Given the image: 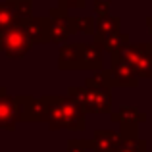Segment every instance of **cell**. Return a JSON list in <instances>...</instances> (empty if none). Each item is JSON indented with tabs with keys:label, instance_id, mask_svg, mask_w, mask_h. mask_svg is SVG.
Listing matches in <instances>:
<instances>
[{
	"label": "cell",
	"instance_id": "obj_14",
	"mask_svg": "<svg viewBox=\"0 0 152 152\" xmlns=\"http://www.w3.org/2000/svg\"><path fill=\"white\" fill-rule=\"evenodd\" d=\"M102 46L98 42H91L85 45L83 42V50H81V69H100L102 67Z\"/></svg>",
	"mask_w": 152,
	"mask_h": 152
},
{
	"label": "cell",
	"instance_id": "obj_18",
	"mask_svg": "<svg viewBox=\"0 0 152 152\" xmlns=\"http://www.w3.org/2000/svg\"><path fill=\"white\" fill-rule=\"evenodd\" d=\"M85 87H98V89H112L110 85V73L108 69H94L91 77L85 79Z\"/></svg>",
	"mask_w": 152,
	"mask_h": 152
},
{
	"label": "cell",
	"instance_id": "obj_2",
	"mask_svg": "<svg viewBox=\"0 0 152 152\" xmlns=\"http://www.w3.org/2000/svg\"><path fill=\"white\" fill-rule=\"evenodd\" d=\"M67 96L77 102L85 114H110L112 112V89L69 87Z\"/></svg>",
	"mask_w": 152,
	"mask_h": 152
},
{
	"label": "cell",
	"instance_id": "obj_20",
	"mask_svg": "<svg viewBox=\"0 0 152 152\" xmlns=\"http://www.w3.org/2000/svg\"><path fill=\"white\" fill-rule=\"evenodd\" d=\"M15 2V12H18L19 21L25 23L33 15V0H14Z\"/></svg>",
	"mask_w": 152,
	"mask_h": 152
},
{
	"label": "cell",
	"instance_id": "obj_23",
	"mask_svg": "<svg viewBox=\"0 0 152 152\" xmlns=\"http://www.w3.org/2000/svg\"><path fill=\"white\" fill-rule=\"evenodd\" d=\"M93 4H94V15L96 18L110 14V0H93Z\"/></svg>",
	"mask_w": 152,
	"mask_h": 152
},
{
	"label": "cell",
	"instance_id": "obj_6",
	"mask_svg": "<svg viewBox=\"0 0 152 152\" xmlns=\"http://www.w3.org/2000/svg\"><path fill=\"white\" fill-rule=\"evenodd\" d=\"M15 100H18L19 121H29V123L46 121V112H48L46 96H41V98H35V96H15Z\"/></svg>",
	"mask_w": 152,
	"mask_h": 152
},
{
	"label": "cell",
	"instance_id": "obj_7",
	"mask_svg": "<svg viewBox=\"0 0 152 152\" xmlns=\"http://www.w3.org/2000/svg\"><path fill=\"white\" fill-rule=\"evenodd\" d=\"M110 73V85L112 87H119V89H133L139 85V77L135 75L133 67L125 62V60L118 58L115 54H112V62L108 67Z\"/></svg>",
	"mask_w": 152,
	"mask_h": 152
},
{
	"label": "cell",
	"instance_id": "obj_4",
	"mask_svg": "<svg viewBox=\"0 0 152 152\" xmlns=\"http://www.w3.org/2000/svg\"><path fill=\"white\" fill-rule=\"evenodd\" d=\"M31 48H33V42L27 37L23 23H14L12 27L0 31V52L6 54L8 58H23Z\"/></svg>",
	"mask_w": 152,
	"mask_h": 152
},
{
	"label": "cell",
	"instance_id": "obj_1",
	"mask_svg": "<svg viewBox=\"0 0 152 152\" xmlns=\"http://www.w3.org/2000/svg\"><path fill=\"white\" fill-rule=\"evenodd\" d=\"M46 102H48L46 123L52 131H83L87 127V114L67 94L66 96H46Z\"/></svg>",
	"mask_w": 152,
	"mask_h": 152
},
{
	"label": "cell",
	"instance_id": "obj_10",
	"mask_svg": "<svg viewBox=\"0 0 152 152\" xmlns=\"http://www.w3.org/2000/svg\"><path fill=\"white\" fill-rule=\"evenodd\" d=\"M81 50L83 42H64L58 52V67L62 71L81 69Z\"/></svg>",
	"mask_w": 152,
	"mask_h": 152
},
{
	"label": "cell",
	"instance_id": "obj_21",
	"mask_svg": "<svg viewBox=\"0 0 152 152\" xmlns=\"http://www.w3.org/2000/svg\"><path fill=\"white\" fill-rule=\"evenodd\" d=\"M67 152H89V141L87 139H69Z\"/></svg>",
	"mask_w": 152,
	"mask_h": 152
},
{
	"label": "cell",
	"instance_id": "obj_13",
	"mask_svg": "<svg viewBox=\"0 0 152 152\" xmlns=\"http://www.w3.org/2000/svg\"><path fill=\"white\" fill-rule=\"evenodd\" d=\"M121 29V19L118 15H112V14H106V15H100V18L94 19V33L91 35L94 42H100L104 37H110L114 33H119Z\"/></svg>",
	"mask_w": 152,
	"mask_h": 152
},
{
	"label": "cell",
	"instance_id": "obj_9",
	"mask_svg": "<svg viewBox=\"0 0 152 152\" xmlns=\"http://www.w3.org/2000/svg\"><path fill=\"white\" fill-rule=\"evenodd\" d=\"M18 123H19L18 100H15V96L8 94L6 87H0V129L14 131Z\"/></svg>",
	"mask_w": 152,
	"mask_h": 152
},
{
	"label": "cell",
	"instance_id": "obj_11",
	"mask_svg": "<svg viewBox=\"0 0 152 152\" xmlns=\"http://www.w3.org/2000/svg\"><path fill=\"white\" fill-rule=\"evenodd\" d=\"M23 27H25V33H27V37L31 39L33 46L50 42L48 41V18H46V15H35L33 14L23 23Z\"/></svg>",
	"mask_w": 152,
	"mask_h": 152
},
{
	"label": "cell",
	"instance_id": "obj_5",
	"mask_svg": "<svg viewBox=\"0 0 152 152\" xmlns=\"http://www.w3.org/2000/svg\"><path fill=\"white\" fill-rule=\"evenodd\" d=\"M48 41L54 45H64L73 35V18L62 6H54L48 12Z\"/></svg>",
	"mask_w": 152,
	"mask_h": 152
},
{
	"label": "cell",
	"instance_id": "obj_24",
	"mask_svg": "<svg viewBox=\"0 0 152 152\" xmlns=\"http://www.w3.org/2000/svg\"><path fill=\"white\" fill-rule=\"evenodd\" d=\"M146 27H148V31L152 33V15H148V18H146Z\"/></svg>",
	"mask_w": 152,
	"mask_h": 152
},
{
	"label": "cell",
	"instance_id": "obj_8",
	"mask_svg": "<svg viewBox=\"0 0 152 152\" xmlns=\"http://www.w3.org/2000/svg\"><path fill=\"white\" fill-rule=\"evenodd\" d=\"M114 123H119V133H139V123L146 121V114L137 106H121L118 112H110Z\"/></svg>",
	"mask_w": 152,
	"mask_h": 152
},
{
	"label": "cell",
	"instance_id": "obj_19",
	"mask_svg": "<svg viewBox=\"0 0 152 152\" xmlns=\"http://www.w3.org/2000/svg\"><path fill=\"white\" fill-rule=\"evenodd\" d=\"M73 33L93 35L94 33V18H91V15H73Z\"/></svg>",
	"mask_w": 152,
	"mask_h": 152
},
{
	"label": "cell",
	"instance_id": "obj_22",
	"mask_svg": "<svg viewBox=\"0 0 152 152\" xmlns=\"http://www.w3.org/2000/svg\"><path fill=\"white\" fill-rule=\"evenodd\" d=\"M87 2L89 0H60L58 6H62L67 12H71V10H83V8H87Z\"/></svg>",
	"mask_w": 152,
	"mask_h": 152
},
{
	"label": "cell",
	"instance_id": "obj_25",
	"mask_svg": "<svg viewBox=\"0 0 152 152\" xmlns=\"http://www.w3.org/2000/svg\"><path fill=\"white\" fill-rule=\"evenodd\" d=\"M110 2H112V0H110Z\"/></svg>",
	"mask_w": 152,
	"mask_h": 152
},
{
	"label": "cell",
	"instance_id": "obj_12",
	"mask_svg": "<svg viewBox=\"0 0 152 152\" xmlns=\"http://www.w3.org/2000/svg\"><path fill=\"white\" fill-rule=\"evenodd\" d=\"M119 141V133L112 129H96L89 139V148L93 152H114Z\"/></svg>",
	"mask_w": 152,
	"mask_h": 152
},
{
	"label": "cell",
	"instance_id": "obj_15",
	"mask_svg": "<svg viewBox=\"0 0 152 152\" xmlns=\"http://www.w3.org/2000/svg\"><path fill=\"white\" fill-rule=\"evenodd\" d=\"M114 152H146V141L139 137V133H119Z\"/></svg>",
	"mask_w": 152,
	"mask_h": 152
},
{
	"label": "cell",
	"instance_id": "obj_3",
	"mask_svg": "<svg viewBox=\"0 0 152 152\" xmlns=\"http://www.w3.org/2000/svg\"><path fill=\"white\" fill-rule=\"evenodd\" d=\"M115 56L125 60L139 79H152V42H129Z\"/></svg>",
	"mask_w": 152,
	"mask_h": 152
},
{
	"label": "cell",
	"instance_id": "obj_17",
	"mask_svg": "<svg viewBox=\"0 0 152 152\" xmlns=\"http://www.w3.org/2000/svg\"><path fill=\"white\" fill-rule=\"evenodd\" d=\"M129 35L125 33H114L110 35V37H104L98 45L102 46V50L110 52V54H118V52H121L123 48H125L127 45H129Z\"/></svg>",
	"mask_w": 152,
	"mask_h": 152
},
{
	"label": "cell",
	"instance_id": "obj_16",
	"mask_svg": "<svg viewBox=\"0 0 152 152\" xmlns=\"http://www.w3.org/2000/svg\"><path fill=\"white\" fill-rule=\"evenodd\" d=\"M14 23H23V21H19V18H18L15 2L14 0H4V2H0V31L12 27Z\"/></svg>",
	"mask_w": 152,
	"mask_h": 152
}]
</instances>
